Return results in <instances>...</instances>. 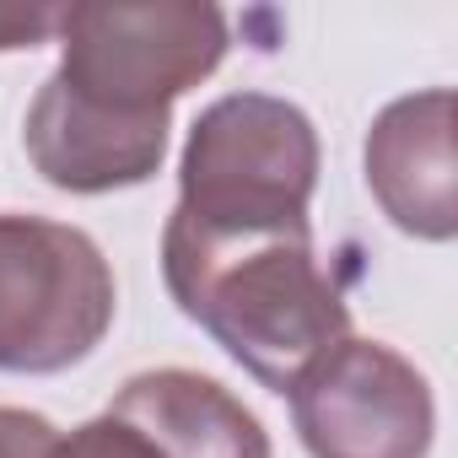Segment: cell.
Masks as SVG:
<instances>
[{
  "label": "cell",
  "instance_id": "obj_1",
  "mask_svg": "<svg viewBox=\"0 0 458 458\" xmlns=\"http://www.w3.org/2000/svg\"><path fill=\"white\" fill-rule=\"evenodd\" d=\"M162 281L189 324L276 394L351 335L345 286L318 259L313 221H194L173 210Z\"/></svg>",
  "mask_w": 458,
  "mask_h": 458
},
{
  "label": "cell",
  "instance_id": "obj_8",
  "mask_svg": "<svg viewBox=\"0 0 458 458\" xmlns=\"http://www.w3.org/2000/svg\"><path fill=\"white\" fill-rule=\"evenodd\" d=\"M108 415L130 420L157 458H276L259 415L233 388L189 367L135 372L114 394Z\"/></svg>",
  "mask_w": 458,
  "mask_h": 458
},
{
  "label": "cell",
  "instance_id": "obj_11",
  "mask_svg": "<svg viewBox=\"0 0 458 458\" xmlns=\"http://www.w3.org/2000/svg\"><path fill=\"white\" fill-rule=\"evenodd\" d=\"M60 28V6H0V55L38 49Z\"/></svg>",
  "mask_w": 458,
  "mask_h": 458
},
{
  "label": "cell",
  "instance_id": "obj_2",
  "mask_svg": "<svg viewBox=\"0 0 458 458\" xmlns=\"http://www.w3.org/2000/svg\"><path fill=\"white\" fill-rule=\"evenodd\" d=\"M60 71L71 103L140 130H173V103L226 60V17L210 0H81L60 6Z\"/></svg>",
  "mask_w": 458,
  "mask_h": 458
},
{
  "label": "cell",
  "instance_id": "obj_6",
  "mask_svg": "<svg viewBox=\"0 0 458 458\" xmlns=\"http://www.w3.org/2000/svg\"><path fill=\"white\" fill-rule=\"evenodd\" d=\"M367 189L377 210L420 243H453L458 233V167H453V92L394 98L367 130Z\"/></svg>",
  "mask_w": 458,
  "mask_h": 458
},
{
  "label": "cell",
  "instance_id": "obj_10",
  "mask_svg": "<svg viewBox=\"0 0 458 458\" xmlns=\"http://www.w3.org/2000/svg\"><path fill=\"white\" fill-rule=\"evenodd\" d=\"M55 447H60V431L49 415L0 404V458H55Z\"/></svg>",
  "mask_w": 458,
  "mask_h": 458
},
{
  "label": "cell",
  "instance_id": "obj_7",
  "mask_svg": "<svg viewBox=\"0 0 458 458\" xmlns=\"http://www.w3.org/2000/svg\"><path fill=\"white\" fill-rule=\"evenodd\" d=\"M22 146L28 162L44 183L65 194H114L151 183L167 157V130H140V124H114L81 103H71L55 81L38 87L22 119Z\"/></svg>",
  "mask_w": 458,
  "mask_h": 458
},
{
  "label": "cell",
  "instance_id": "obj_5",
  "mask_svg": "<svg viewBox=\"0 0 458 458\" xmlns=\"http://www.w3.org/2000/svg\"><path fill=\"white\" fill-rule=\"evenodd\" d=\"M286 399L308 458H426L437 437L431 383L383 340L345 335Z\"/></svg>",
  "mask_w": 458,
  "mask_h": 458
},
{
  "label": "cell",
  "instance_id": "obj_4",
  "mask_svg": "<svg viewBox=\"0 0 458 458\" xmlns=\"http://www.w3.org/2000/svg\"><path fill=\"white\" fill-rule=\"evenodd\" d=\"M318 162V130L297 103L226 92L189 124L173 210L194 221H308Z\"/></svg>",
  "mask_w": 458,
  "mask_h": 458
},
{
  "label": "cell",
  "instance_id": "obj_3",
  "mask_svg": "<svg viewBox=\"0 0 458 458\" xmlns=\"http://www.w3.org/2000/svg\"><path fill=\"white\" fill-rule=\"evenodd\" d=\"M114 270L81 226L0 210V372L55 377L114 329Z\"/></svg>",
  "mask_w": 458,
  "mask_h": 458
},
{
  "label": "cell",
  "instance_id": "obj_9",
  "mask_svg": "<svg viewBox=\"0 0 458 458\" xmlns=\"http://www.w3.org/2000/svg\"><path fill=\"white\" fill-rule=\"evenodd\" d=\"M55 458H157V447L119 415H98V420H81L71 437H60Z\"/></svg>",
  "mask_w": 458,
  "mask_h": 458
}]
</instances>
